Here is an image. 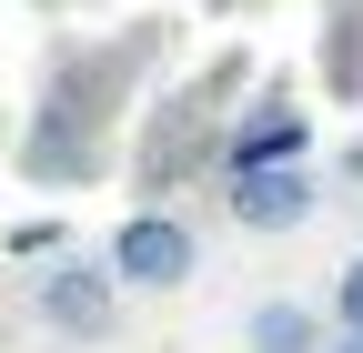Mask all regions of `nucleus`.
Masks as SVG:
<instances>
[{
    "label": "nucleus",
    "instance_id": "f257e3e1",
    "mask_svg": "<svg viewBox=\"0 0 363 353\" xmlns=\"http://www.w3.org/2000/svg\"><path fill=\"white\" fill-rule=\"evenodd\" d=\"M233 91H242V61H212L172 111H152V142H142V182H152V192L182 182L192 162H222V121H233L222 101H233Z\"/></svg>",
    "mask_w": 363,
    "mask_h": 353
},
{
    "label": "nucleus",
    "instance_id": "f03ea898",
    "mask_svg": "<svg viewBox=\"0 0 363 353\" xmlns=\"http://www.w3.org/2000/svg\"><path fill=\"white\" fill-rule=\"evenodd\" d=\"M101 262H111L131 293H182V283L202 273V242H192V223H182V212L142 202V212H121V232H111Z\"/></svg>",
    "mask_w": 363,
    "mask_h": 353
},
{
    "label": "nucleus",
    "instance_id": "7ed1b4c3",
    "mask_svg": "<svg viewBox=\"0 0 363 353\" xmlns=\"http://www.w3.org/2000/svg\"><path fill=\"white\" fill-rule=\"evenodd\" d=\"M40 323H51L61 343H111L121 323V273L111 262H91V252H51V273H40Z\"/></svg>",
    "mask_w": 363,
    "mask_h": 353
},
{
    "label": "nucleus",
    "instance_id": "20e7f679",
    "mask_svg": "<svg viewBox=\"0 0 363 353\" xmlns=\"http://www.w3.org/2000/svg\"><path fill=\"white\" fill-rule=\"evenodd\" d=\"M323 182H313V162H252V172H222V212H233L242 232H303Z\"/></svg>",
    "mask_w": 363,
    "mask_h": 353
},
{
    "label": "nucleus",
    "instance_id": "39448f33",
    "mask_svg": "<svg viewBox=\"0 0 363 353\" xmlns=\"http://www.w3.org/2000/svg\"><path fill=\"white\" fill-rule=\"evenodd\" d=\"M252 162H313V111L293 91H252L222 121V172H252Z\"/></svg>",
    "mask_w": 363,
    "mask_h": 353
},
{
    "label": "nucleus",
    "instance_id": "423d86ee",
    "mask_svg": "<svg viewBox=\"0 0 363 353\" xmlns=\"http://www.w3.org/2000/svg\"><path fill=\"white\" fill-rule=\"evenodd\" d=\"M21 172H30V182H91V172H101V121L40 111V121L21 131Z\"/></svg>",
    "mask_w": 363,
    "mask_h": 353
},
{
    "label": "nucleus",
    "instance_id": "0eeeda50",
    "mask_svg": "<svg viewBox=\"0 0 363 353\" xmlns=\"http://www.w3.org/2000/svg\"><path fill=\"white\" fill-rule=\"evenodd\" d=\"M242 353H333V333H323V313L313 303H252V323H242Z\"/></svg>",
    "mask_w": 363,
    "mask_h": 353
},
{
    "label": "nucleus",
    "instance_id": "6e6552de",
    "mask_svg": "<svg viewBox=\"0 0 363 353\" xmlns=\"http://www.w3.org/2000/svg\"><path fill=\"white\" fill-rule=\"evenodd\" d=\"M323 91L363 101V0H323Z\"/></svg>",
    "mask_w": 363,
    "mask_h": 353
},
{
    "label": "nucleus",
    "instance_id": "1a4fd4ad",
    "mask_svg": "<svg viewBox=\"0 0 363 353\" xmlns=\"http://www.w3.org/2000/svg\"><path fill=\"white\" fill-rule=\"evenodd\" d=\"M333 323H343V333H363V252L333 273Z\"/></svg>",
    "mask_w": 363,
    "mask_h": 353
},
{
    "label": "nucleus",
    "instance_id": "9d476101",
    "mask_svg": "<svg viewBox=\"0 0 363 353\" xmlns=\"http://www.w3.org/2000/svg\"><path fill=\"white\" fill-rule=\"evenodd\" d=\"M333 353H363V333H333Z\"/></svg>",
    "mask_w": 363,
    "mask_h": 353
}]
</instances>
